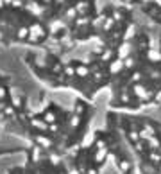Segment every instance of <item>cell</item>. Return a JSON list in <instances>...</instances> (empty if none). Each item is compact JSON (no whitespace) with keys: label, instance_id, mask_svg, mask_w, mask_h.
I'll list each match as a JSON object with an SVG mask.
<instances>
[{"label":"cell","instance_id":"1","mask_svg":"<svg viewBox=\"0 0 161 174\" xmlns=\"http://www.w3.org/2000/svg\"><path fill=\"white\" fill-rule=\"evenodd\" d=\"M34 140H36V144L40 146V147H43V149H50L52 147V142L49 137H43V135H38V137H34Z\"/></svg>","mask_w":161,"mask_h":174},{"label":"cell","instance_id":"2","mask_svg":"<svg viewBox=\"0 0 161 174\" xmlns=\"http://www.w3.org/2000/svg\"><path fill=\"white\" fill-rule=\"evenodd\" d=\"M133 92H134L136 95L140 97V99H149V97H150V94H149V92H147V88L143 86V85H134V88H133Z\"/></svg>","mask_w":161,"mask_h":174},{"label":"cell","instance_id":"3","mask_svg":"<svg viewBox=\"0 0 161 174\" xmlns=\"http://www.w3.org/2000/svg\"><path fill=\"white\" fill-rule=\"evenodd\" d=\"M109 154V149L108 147H100L97 149V153H95V163H102L104 160H106V156Z\"/></svg>","mask_w":161,"mask_h":174},{"label":"cell","instance_id":"4","mask_svg":"<svg viewBox=\"0 0 161 174\" xmlns=\"http://www.w3.org/2000/svg\"><path fill=\"white\" fill-rule=\"evenodd\" d=\"M124 67H125V65H124V61H122V59H117V61H113V63L109 65V70H111V74H118Z\"/></svg>","mask_w":161,"mask_h":174},{"label":"cell","instance_id":"5","mask_svg":"<svg viewBox=\"0 0 161 174\" xmlns=\"http://www.w3.org/2000/svg\"><path fill=\"white\" fill-rule=\"evenodd\" d=\"M118 169L122 171V172H129L131 169H133V163L129 162V160H125V158H122L118 162Z\"/></svg>","mask_w":161,"mask_h":174},{"label":"cell","instance_id":"6","mask_svg":"<svg viewBox=\"0 0 161 174\" xmlns=\"http://www.w3.org/2000/svg\"><path fill=\"white\" fill-rule=\"evenodd\" d=\"M147 144H149V147H150V149H159L161 147L159 138H156V137H152V135L147 138Z\"/></svg>","mask_w":161,"mask_h":174},{"label":"cell","instance_id":"7","mask_svg":"<svg viewBox=\"0 0 161 174\" xmlns=\"http://www.w3.org/2000/svg\"><path fill=\"white\" fill-rule=\"evenodd\" d=\"M75 72H77L79 77H88V76H90V68L84 67V65H79V67L75 68Z\"/></svg>","mask_w":161,"mask_h":174},{"label":"cell","instance_id":"8","mask_svg":"<svg viewBox=\"0 0 161 174\" xmlns=\"http://www.w3.org/2000/svg\"><path fill=\"white\" fill-rule=\"evenodd\" d=\"M149 158H150L152 163H159L161 162V153H158V149H152V151L149 153Z\"/></svg>","mask_w":161,"mask_h":174},{"label":"cell","instance_id":"9","mask_svg":"<svg viewBox=\"0 0 161 174\" xmlns=\"http://www.w3.org/2000/svg\"><path fill=\"white\" fill-rule=\"evenodd\" d=\"M147 56L150 58V61H161V52H158L156 49H150V50L147 52Z\"/></svg>","mask_w":161,"mask_h":174},{"label":"cell","instance_id":"10","mask_svg":"<svg viewBox=\"0 0 161 174\" xmlns=\"http://www.w3.org/2000/svg\"><path fill=\"white\" fill-rule=\"evenodd\" d=\"M63 74L66 76V77H74L77 72H75V67H72V65H66L65 68H63Z\"/></svg>","mask_w":161,"mask_h":174},{"label":"cell","instance_id":"11","mask_svg":"<svg viewBox=\"0 0 161 174\" xmlns=\"http://www.w3.org/2000/svg\"><path fill=\"white\" fill-rule=\"evenodd\" d=\"M79 124H81V117H79V113L72 115V119H70V126H72V128H77Z\"/></svg>","mask_w":161,"mask_h":174},{"label":"cell","instance_id":"12","mask_svg":"<svg viewBox=\"0 0 161 174\" xmlns=\"http://www.w3.org/2000/svg\"><path fill=\"white\" fill-rule=\"evenodd\" d=\"M43 119H45V120L49 122V124H52V122H56V113H54V111H47Z\"/></svg>","mask_w":161,"mask_h":174},{"label":"cell","instance_id":"13","mask_svg":"<svg viewBox=\"0 0 161 174\" xmlns=\"http://www.w3.org/2000/svg\"><path fill=\"white\" fill-rule=\"evenodd\" d=\"M4 115H9V117H13L15 115V106H4Z\"/></svg>","mask_w":161,"mask_h":174},{"label":"cell","instance_id":"14","mask_svg":"<svg viewBox=\"0 0 161 174\" xmlns=\"http://www.w3.org/2000/svg\"><path fill=\"white\" fill-rule=\"evenodd\" d=\"M124 65H125L127 68H133V67H134V59H133V58H125V61H124Z\"/></svg>","mask_w":161,"mask_h":174},{"label":"cell","instance_id":"15","mask_svg":"<svg viewBox=\"0 0 161 174\" xmlns=\"http://www.w3.org/2000/svg\"><path fill=\"white\" fill-rule=\"evenodd\" d=\"M111 56H113V50H108V52H104V54H102V58H100V59H102V61H109V59H111Z\"/></svg>","mask_w":161,"mask_h":174},{"label":"cell","instance_id":"16","mask_svg":"<svg viewBox=\"0 0 161 174\" xmlns=\"http://www.w3.org/2000/svg\"><path fill=\"white\" fill-rule=\"evenodd\" d=\"M49 131H52V133H57V131H59V126H57L56 122H52V124H49Z\"/></svg>","mask_w":161,"mask_h":174},{"label":"cell","instance_id":"17","mask_svg":"<svg viewBox=\"0 0 161 174\" xmlns=\"http://www.w3.org/2000/svg\"><path fill=\"white\" fill-rule=\"evenodd\" d=\"M6 97H7V90H6L4 86H0V101H4Z\"/></svg>","mask_w":161,"mask_h":174},{"label":"cell","instance_id":"18","mask_svg":"<svg viewBox=\"0 0 161 174\" xmlns=\"http://www.w3.org/2000/svg\"><path fill=\"white\" fill-rule=\"evenodd\" d=\"M86 174H97V169L95 167H90V169H86Z\"/></svg>","mask_w":161,"mask_h":174},{"label":"cell","instance_id":"19","mask_svg":"<svg viewBox=\"0 0 161 174\" xmlns=\"http://www.w3.org/2000/svg\"><path fill=\"white\" fill-rule=\"evenodd\" d=\"M83 108H84V106H83V104H77L75 111H77V113H81V111H83Z\"/></svg>","mask_w":161,"mask_h":174}]
</instances>
